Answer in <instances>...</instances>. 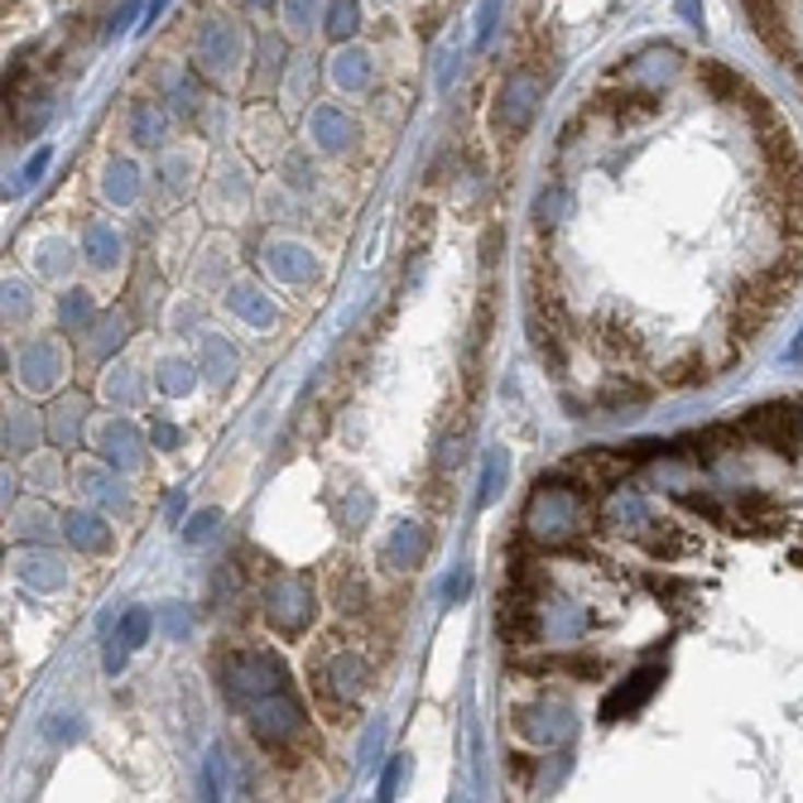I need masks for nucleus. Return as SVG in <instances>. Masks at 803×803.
Listing matches in <instances>:
<instances>
[{
  "mask_svg": "<svg viewBox=\"0 0 803 803\" xmlns=\"http://www.w3.org/2000/svg\"><path fill=\"white\" fill-rule=\"evenodd\" d=\"M644 399H650V385H640V381H626V375H616V381H606L602 385V395H597V405L602 409H612V414H620V409H640Z\"/></svg>",
  "mask_w": 803,
  "mask_h": 803,
  "instance_id": "393cba45",
  "label": "nucleus"
},
{
  "mask_svg": "<svg viewBox=\"0 0 803 803\" xmlns=\"http://www.w3.org/2000/svg\"><path fill=\"white\" fill-rule=\"evenodd\" d=\"M799 423H803V409H799Z\"/></svg>",
  "mask_w": 803,
  "mask_h": 803,
  "instance_id": "6e6d98bb",
  "label": "nucleus"
},
{
  "mask_svg": "<svg viewBox=\"0 0 803 803\" xmlns=\"http://www.w3.org/2000/svg\"><path fill=\"white\" fill-rule=\"evenodd\" d=\"M708 381V361H678V366L664 371V385H678V391H688V385H702Z\"/></svg>",
  "mask_w": 803,
  "mask_h": 803,
  "instance_id": "c9c22d12",
  "label": "nucleus"
},
{
  "mask_svg": "<svg viewBox=\"0 0 803 803\" xmlns=\"http://www.w3.org/2000/svg\"><path fill=\"white\" fill-rule=\"evenodd\" d=\"M399 780H405V760H395L391 770H385V780H381V794L375 799H395V789H399Z\"/></svg>",
  "mask_w": 803,
  "mask_h": 803,
  "instance_id": "49530a36",
  "label": "nucleus"
},
{
  "mask_svg": "<svg viewBox=\"0 0 803 803\" xmlns=\"http://www.w3.org/2000/svg\"><path fill=\"white\" fill-rule=\"evenodd\" d=\"M168 88H174V106H178V112H184V116L198 112V82H193V78H174Z\"/></svg>",
  "mask_w": 803,
  "mask_h": 803,
  "instance_id": "79ce46f5",
  "label": "nucleus"
},
{
  "mask_svg": "<svg viewBox=\"0 0 803 803\" xmlns=\"http://www.w3.org/2000/svg\"><path fill=\"white\" fill-rule=\"evenodd\" d=\"M333 78H337V88H366V82H371V58L366 54H342V58H337V68H333Z\"/></svg>",
  "mask_w": 803,
  "mask_h": 803,
  "instance_id": "f704fd0d",
  "label": "nucleus"
},
{
  "mask_svg": "<svg viewBox=\"0 0 803 803\" xmlns=\"http://www.w3.org/2000/svg\"><path fill=\"white\" fill-rule=\"evenodd\" d=\"M68 539L78 544L82 554H106L112 549V529H106V520L96 515V510H72V515L63 520Z\"/></svg>",
  "mask_w": 803,
  "mask_h": 803,
  "instance_id": "dca6fc26",
  "label": "nucleus"
},
{
  "mask_svg": "<svg viewBox=\"0 0 803 803\" xmlns=\"http://www.w3.org/2000/svg\"><path fill=\"white\" fill-rule=\"evenodd\" d=\"M505 481H510V453H505V447H491V453H486V472H481L477 505H491L496 496L505 491Z\"/></svg>",
  "mask_w": 803,
  "mask_h": 803,
  "instance_id": "c85d7f7f",
  "label": "nucleus"
},
{
  "mask_svg": "<svg viewBox=\"0 0 803 803\" xmlns=\"http://www.w3.org/2000/svg\"><path fill=\"white\" fill-rule=\"evenodd\" d=\"M626 472H636L630 447H587L582 457L568 462V477L582 481L587 491H606V486H616Z\"/></svg>",
  "mask_w": 803,
  "mask_h": 803,
  "instance_id": "6e6552de",
  "label": "nucleus"
},
{
  "mask_svg": "<svg viewBox=\"0 0 803 803\" xmlns=\"http://www.w3.org/2000/svg\"><path fill=\"white\" fill-rule=\"evenodd\" d=\"M558 207H563V188H554V193H544L539 198V207H534V217H539V222H558Z\"/></svg>",
  "mask_w": 803,
  "mask_h": 803,
  "instance_id": "a18cd8bd",
  "label": "nucleus"
},
{
  "mask_svg": "<svg viewBox=\"0 0 803 803\" xmlns=\"http://www.w3.org/2000/svg\"><path fill=\"white\" fill-rule=\"evenodd\" d=\"M168 630H178V636L188 630V612H184V606H174V612H168Z\"/></svg>",
  "mask_w": 803,
  "mask_h": 803,
  "instance_id": "3c124183",
  "label": "nucleus"
},
{
  "mask_svg": "<svg viewBox=\"0 0 803 803\" xmlns=\"http://www.w3.org/2000/svg\"><path fill=\"white\" fill-rule=\"evenodd\" d=\"M136 15H140V0H130V5H120L116 15H112V34H120V30H126V24L136 20Z\"/></svg>",
  "mask_w": 803,
  "mask_h": 803,
  "instance_id": "09e8293b",
  "label": "nucleus"
},
{
  "mask_svg": "<svg viewBox=\"0 0 803 803\" xmlns=\"http://www.w3.org/2000/svg\"><path fill=\"white\" fill-rule=\"evenodd\" d=\"M154 443H160V447H178V429H174V423H164V419H154Z\"/></svg>",
  "mask_w": 803,
  "mask_h": 803,
  "instance_id": "8fccbe9b",
  "label": "nucleus"
},
{
  "mask_svg": "<svg viewBox=\"0 0 803 803\" xmlns=\"http://www.w3.org/2000/svg\"><path fill=\"white\" fill-rule=\"evenodd\" d=\"M30 438H34L30 414H10V423H5V443L15 447V453H24V447H30Z\"/></svg>",
  "mask_w": 803,
  "mask_h": 803,
  "instance_id": "ea45409f",
  "label": "nucleus"
},
{
  "mask_svg": "<svg viewBox=\"0 0 803 803\" xmlns=\"http://www.w3.org/2000/svg\"><path fill=\"white\" fill-rule=\"evenodd\" d=\"M602 106L620 120V126H630V120H650L654 112H660L654 92H612V96H602Z\"/></svg>",
  "mask_w": 803,
  "mask_h": 803,
  "instance_id": "b1692460",
  "label": "nucleus"
},
{
  "mask_svg": "<svg viewBox=\"0 0 803 803\" xmlns=\"http://www.w3.org/2000/svg\"><path fill=\"white\" fill-rule=\"evenodd\" d=\"M660 684H664V668H636L626 684H616L612 693H606L602 722H626V717H636L644 702L654 698V688H660Z\"/></svg>",
  "mask_w": 803,
  "mask_h": 803,
  "instance_id": "1a4fd4ad",
  "label": "nucleus"
},
{
  "mask_svg": "<svg viewBox=\"0 0 803 803\" xmlns=\"http://www.w3.org/2000/svg\"><path fill=\"white\" fill-rule=\"evenodd\" d=\"M698 82L712 92V102H741V96L750 92L746 78H741L736 68L717 63V58H702V63H698Z\"/></svg>",
  "mask_w": 803,
  "mask_h": 803,
  "instance_id": "6ab92c4d",
  "label": "nucleus"
},
{
  "mask_svg": "<svg viewBox=\"0 0 803 803\" xmlns=\"http://www.w3.org/2000/svg\"><path fill=\"white\" fill-rule=\"evenodd\" d=\"M130 140L144 144V150H154V144L168 140V112L160 102H136V106H130Z\"/></svg>",
  "mask_w": 803,
  "mask_h": 803,
  "instance_id": "a211bd4d",
  "label": "nucleus"
},
{
  "mask_svg": "<svg viewBox=\"0 0 803 803\" xmlns=\"http://www.w3.org/2000/svg\"><path fill=\"white\" fill-rule=\"evenodd\" d=\"M794 351H803V337H799V342H794Z\"/></svg>",
  "mask_w": 803,
  "mask_h": 803,
  "instance_id": "5fc2aeb1",
  "label": "nucleus"
},
{
  "mask_svg": "<svg viewBox=\"0 0 803 803\" xmlns=\"http://www.w3.org/2000/svg\"><path fill=\"white\" fill-rule=\"evenodd\" d=\"M222 684L231 698L246 708V702L265 698V693H279V688H294L289 684V668L279 654L270 650H231L222 654Z\"/></svg>",
  "mask_w": 803,
  "mask_h": 803,
  "instance_id": "f03ea898",
  "label": "nucleus"
},
{
  "mask_svg": "<svg viewBox=\"0 0 803 803\" xmlns=\"http://www.w3.org/2000/svg\"><path fill=\"white\" fill-rule=\"evenodd\" d=\"M597 347H602L612 361L640 357V337H636V333H626L620 323H606V327H602V333H597Z\"/></svg>",
  "mask_w": 803,
  "mask_h": 803,
  "instance_id": "473e14b6",
  "label": "nucleus"
},
{
  "mask_svg": "<svg viewBox=\"0 0 803 803\" xmlns=\"http://www.w3.org/2000/svg\"><path fill=\"white\" fill-rule=\"evenodd\" d=\"M313 5H318V0H284L289 24H294V30H309V24H313Z\"/></svg>",
  "mask_w": 803,
  "mask_h": 803,
  "instance_id": "c03bdc74",
  "label": "nucleus"
},
{
  "mask_svg": "<svg viewBox=\"0 0 803 803\" xmlns=\"http://www.w3.org/2000/svg\"><path fill=\"white\" fill-rule=\"evenodd\" d=\"M313 140H318L327 154H342L347 144L357 140V120H351L342 106H318V112H313Z\"/></svg>",
  "mask_w": 803,
  "mask_h": 803,
  "instance_id": "2eb2a0df",
  "label": "nucleus"
},
{
  "mask_svg": "<svg viewBox=\"0 0 803 803\" xmlns=\"http://www.w3.org/2000/svg\"><path fill=\"white\" fill-rule=\"evenodd\" d=\"M587 525H592L587 486L573 477H539V486L525 501V539L544 544V549H568Z\"/></svg>",
  "mask_w": 803,
  "mask_h": 803,
  "instance_id": "f257e3e1",
  "label": "nucleus"
},
{
  "mask_svg": "<svg viewBox=\"0 0 803 803\" xmlns=\"http://www.w3.org/2000/svg\"><path fill=\"white\" fill-rule=\"evenodd\" d=\"M144 640H150V612H144V606H130V612L116 620L112 640H106V668H112V674H120L126 654H130V650H140Z\"/></svg>",
  "mask_w": 803,
  "mask_h": 803,
  "instance_id": "f8f14e48",
  "label": "nucleus"
},
{
  "mask_svg": "<svg viewBox=\"0 0 803 803\" xmlns=\"http://www.w3.org/2000/svg\"><path fill=\"white\" fill-rule=\"evenodd\" d=\"M423 558H429V529L414 525V520H399L391 544H385V563L399 568V573H409V568H419Z\"/></svg>",
  "mask_w": 803,
  "mask_h": 803,
  "instance_id": "ddd939ff",
  "label": "nucleus"
},
{
  "mask_svg": "<svg viewBox=\"0 0 803 803\" xmlns=\"http://www.w3.org/2000/svg\"><path fill=\"white\" fill-rule=\"evenodd\" d=\"M462 457H467V433H447V438H443V447H438V457H433V462H438V472H453Z\"/></svg>",
  "mask_w": 803,
  "mask_h": 803,
  "instance_id": "4c0bfd02",
  "label": "nucleus"
},
{
  "mask_svg": "<svg viewBox=\"0 0 803 803\" xmlns=\"http://www.w3.org/2000/svg\"><path fill=\"white\" fill-rule=\"evenodd\" d=\"M217 520H222L217 510H202V515H193V520H188V529H184V534H188V544L212 539V534H217Z\"/></svg>",
  "mask_w": 803,
  "mask_h": 803,
  "instance_id": "37998d69",
  "label": "nucleus"
},
{
  "mask_svg": "<svg viewBox=\"0 0 803 803\" xmlns=\"http://www.w3.org/2000/svg\"><path fill=\"white\" fill-rule=\"evenodd\" d=\"M313 616H318V597H313V582L303 573H279L265 582V620H270L275 636H303Z\"/></svg>",
  "mask_w": 803,
  "mask_h": 803,
  "instance_id": "7ed1b4c3",
  "label": "nucleus"
},
{
  "mask_svg": "<svg viewBox=\"0 0 803 803\" xmlns=\"http://www.w3.org/2000/svg\"><path fill=\"white\" fill-rule=\"evenodd\" d=\"M44 168H48V150H39V154H34V160H30V164H24V174H20V188H30V184H34V178H39V174H44Z\"/></svg>",
  "mask_w": 803,
  "mask_h": 803,
  "instance_id": "de8ad7c7",
  "label": "nucleus"
},
{
  "mask_svg": "<svg viewBox=\"0 0 803 803\" xmlns=\"http://www.w3.org/2000/svg\"><path fill=\"white\" fill-rule=\"evenodd\" d=\"M640 544L650 549L654 558H678V554H688L693 549V534H684L678 525H660V520H640Z\"/></svg>",
  "mask_w": 803,
  "mask_h": 803,
  "instance_id": "aec40b11",
  "label": "nucleus"
},
{
  "mask_svg": "<svg viewBox=\"0 0 803 803\" xmlns=\"http://www.w3.org/2000/svg\"><path fill=\"white\" fill-rule=\"evenodd\" d=\"M515 726L525 736H534V741H558V736H568V726H573V722H568V712L554 702V708H525L515 717Z\"/></svg>",
  "mask_w": 803,
  "mask_h": 803,
  "instance_id": "4be33fe9",
  "label": "nucleus"
},
{
  "mask_svg": "<svg viewBox=\"0 0 803 803\" xmlns=\"http://www.w3.org/2000/svg\"><path fill=\"white\" fill-rule=\"evenodd\" d=\"M496 630H501L505 644H534L539 640V612H534L529 597H510L505 592V606L496 616Z\"/></svg>",
  "mask_w": 803,
  "mask_h": 803,
  "instance_id": "4468645a",
  "label": "nucleus"
},
{
  "mask_svg": "<svg viewBox=\"0 0 803 803\" xmlns=\"http://www.w3.org/2000/svg\"><path fill=\"white\" fill-rule=\"evenodd\" d=\"M539 96H544V78H539V72H525V68L510 72L505 88H501V102H496V126H501L510 140L525 136L534 112H539Z\"/></svg>",
  "mask_w": 803,
  "mask_h": 803,
  "instance_id": "39448f33",
  "label": "nucleus"
},
{
  "mask_svg": "<svg viewBox=\"0 0 803 803\" xmlns=\"http://www.w3.org/2000/svg\"><path fill=\"white\" fill-rule=\"evenodd\" d=\"M82 414H88V405H82L78 395L72 399H63V405L54 409V423H48V438H54V443H72V438H78V423H82Z\"/></svg>",
  "mask_w": 803,
  "mask_h": 803,
  "instance_id": "2f4dec72",
  "label": "nucleus"
},
{
  "mask_svg": "<svg viewBox=\"0 0 803 803\" xmlns=\"http://www.w3.org/2000/svg\"><path fill=\"white\" fill-rule=\"evenodd\" d=\"M102 447H106V462L116 467H140V433L130 429L126 419H112L102 429Z\"/></svg>",
  "mask_w": 803,
  "mask_h": 803,
  "instance_id": "412c9836",
  "label": "nucleus"
},
{
  "mask_svg": "<svg viewBox=\"0 0 803 803\" xmlns=\"http://www.w3.org/2000/svg\"><path fill=\"white\" fill-rule=\"evenodd\" d=\"M265 270L279 284H309V279H318V255L309 246H294V241H275V246H265Z\"/></svg>",
  "mask_w": 803,
  "mask_h": 803,
  "instance_id": "9b49d317",
  "label": "nucleus"
},
{
  "mask_svg": "<svg viewBox=\"0 0 803 803\" xmlns=\"http://www.w3.org/2000/svg\"><path fill=\"white\" fill-rule=\"evenodd\" d=\"M20 578L24 582H34V587H58V582H63V568H58V558L54 554H34V558H24L20 563Z\"/></svg>",
  "mask_w": 803,
  "mask_h": 803,
  "instance_id": "72a5a7b5",
  "label": "nucleus"
},
{
  "mask_svg": "<svg viewBox=\"0 0 803 803\" xmlns=\"http://www.w3.org/2000/svg\"><path fill=\"white\" fill-rule=\"evenodd\" d=\"M92 318H96V309H92L88 289H68V294L58 299V323H63V333H88Z\"/></svg>",
  "mask_w": 803,
  "mask_h": 803,
  "instance_id": "bb28decb",
  "label": "nucleus"
},
{
  "mask_svg": "<svg viewBox=\"0 0 803 803\" xmlns=\"http://www.w3.org/2000/svg\"><path fill=\"white\" fill-rule=\"evenodd\" d=\"M82 251H88L92 265H102V270H112L116 255H120V236L106 222H88V231H82Z\"/></svg>",
  "mask_w": 803,
  "mask_h": 803,
  "instance_id": "a878e982",
  "label": "nucleus"
},
{
  "mask_svg": "<svg viewBox=\"0 0 803 803\" xmlns=\"http://www.w3.org/2000/svg\"><path fill=\"white\" fill-rule=\"evenodd\" d=\"M236 366H241L236 347H231L226 337L207 333V337H202V371H207V381H212V385H226V381H231V371H236Z\"/></svg>",
  "mask_w": 803,
  "mask_h": 803,
  "instance_id": "5701e85b",
  "label": "nucleus"
},
{
  "mask_svg": "<svg viewBox=\"0 0 803 803\" xmlns=\"http://www.w3.org/2000/svg\"><path fill=\"white\" fill-rule=\"evenodd\" d=\"M741 433L765 443L770 453H794V443L803 438V423H799V409L794 405H756L741 419Z\"/></svg>",
  "mask_w": 803,
  "mask_h": 803,
  "instance_id": "423d86ee",
  "label": "nucleus"
},
{
  "mask_svg": "<svg viewBox=\"0 0 803 803\" xmlns=\"http://www.w3.org/2000/svg\"><path fill=\"white\" fill-rule=\"evenodd\" d=\"M246 58V34H241V24L231 20H212L202 24V39H198V68L207 78H226L231 68Z\"/></svg>",
  "mask_w": 803,
  "mask_h": 803,
  "instance_id": "0eeeda50",
  "label": "nucleus"
},
{
  "mask_svg": "<svg viewBox=\"0 0 803 803\" xmlns=\"http://www.w3.org/2000/svg\"><path fill=\"white\" fill-rule=\"evenodd\" d=\"M78 486L92 496V501H102V505H126V496L116 491L112 472L96 467V462H82V467H78Z\"/></svg>",
  "mask_w": 803,
  "mask_h": 803,
  "instance_id": "cd10ccee",
  "label": "nucleus"
},
{
  "mask_svg": "<svg viewBox=\"0 0 803 803\" xmlns=\"http://www.w3.org/2000/svg\"><path fill=\"white\" fill-rule=\"evenodd\" d=\"M313 678H318V693L327 702H357L361 693H366V684H371V664L361 660L357 650H337V654H327V660L318 664L313 660Z\"/></svg>",
  "mask_w": 803,
  "mask_h": 803,
  "instance_id": "20e7f679",
  "label": "nucleus"
},
{
  "mask_svg": "<svg viewBox=\"0 0 803 803\" xmlns=\"http://www.w3.org/2000/svg\"><path fill=\"white\" fill-rule=\"evenodd\" d=\"M20 381L30 385L34 395H48L63 385V351H58V342H48V337H39V342H30L20 351Z\"/></svg>",
  "mask_w": 803,
  "mask_h": 803,
  "instance_id": "9d476101",
  "label": "nucleus"
},
{
  "mask_svg": "<svg viewBox=\"0 0 803 803\" xmlns=\"http://www.w3.org/2000/svg\"><path fill=\"white\" fill-rule=\"evenodd\" d=\"M496 20H501V0H481V10H477V48L491 44Z\"/></svg>",
  "mask_w": 803,
  "mask_h": 803,
  "instance_id": "58836bf2",
  "label": "nucleus"
},
{
  "mask_svg": "<svg viewBox=\"0 0 803 803\" xmlns=\"http://www.w3.org/2000/svg\"><path fill=\"white\" fill-rule=\"evenodd\" d=\"M246 5H255V10H265V5H275V0H246Z\"/></svg>",
  "mask_w": 803,
  "mask_h": 803,
  "instance_id": "864d4df0",
  "label": "nucleus"
},
{
  "mask_svg": "<svg viewBox=\"0 0 803 803\" xmlns=\"http://www.w3.org/2000/svg\"><path fill=\"white\" fill-rule=\"evenodd\" d=\"M226 309L236 313L241 323H251V327H270L275 318H279V309L270 299L260 294L255 284H231V294H226Z\"/></svg>",
  "mask_w": 803,
  "mask_h": 803,
  "instance_id": "f3484780",
  "label": "nucleus"
},
{
  "mask_svg": "<svg viewBox=\"0 0 803 803\" xmlns=\"http://www.w3.org/2000/svg\"><path fill=\"white\" fill-rule=\"evenodd\" d=\"M160 385L168 395H184L188 385H193V375H188V366L184 361H164V371H160Z\"/></svg>",
  "mask_w": 803,
  "mask_h": 803,
  "instance_id": "a19ab883",
  "label": "nucleus"
},
{
  "mask_svg": "<svg viewBox=\"0 0 803 803\" xmlns=\"http://www.w3.org/2000/svg\"><path fill=\"white\" fill-rule=\"evenodd\" d=\"M140 193V168L130 160H116L112 168H106V198L112 202H136Z\"/></svg>",
  "mask_w": 803,
  "mask_h": 803,
  "instance_id": "7c9ffc66",
  "label": "nucleus"
},
{
  "mask_svg": "<svg viewBox=\"0 0 803 803\" xmlns=\"http://www.w3.org/2000/svg\"><path fill=\"white\" fill-rule=\"evenodd\" d=\"M361 24V0H327V39L347 44Z\"/></svg>",
  "mask_w": 803,
  "mask_h": 803,
  "instance_id": "c756f323",
  "label": "nucleus"
},
{
  "mask_svg": "<svg viewBox=\"0 0 803 803\" xmlns=\"http://www.w3.org/2000/svg\"><path fill=\"white\" fill-rule=\"evenodd\" d=\"M678 10L693 20V24H702V10H698V0H678Z\"/></svg>",
  "mask_w": 803,
  "mask_h": 803,
  "instance_id": "603ef678",
  "label": "nucleus"
},
{
  "mask_svg": "<svg viewBox=\"0 0 803 803\" xmlns=\"http://www.w3.org/2000/svg\"><path fill=\"white\" fill-rule=\"evenodd\" d=\"M337 606H347V612H361V606H366V582L351 578V573H337Z\"/></svg>",
  "mask_w": 803,
  "mask_h": 803,
  "instance_id": "e433bc0d",
  "label": "nucleus"
}]
</instances>
